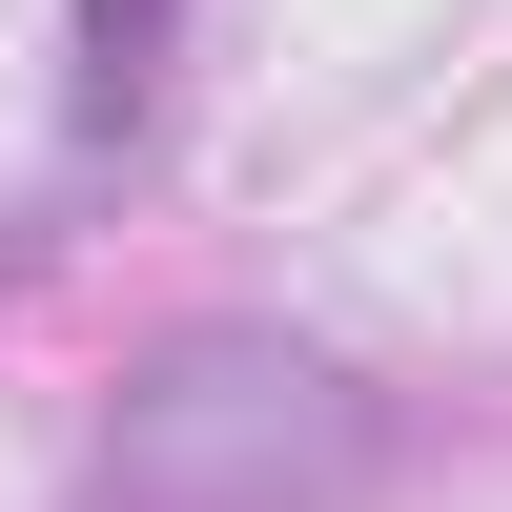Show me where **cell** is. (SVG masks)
I'll use <instances>...</instances> for the list:
<instances>
[{
  "label": "cell",
  "instance_id": "7a4b0ae2",
  "mask_svg": "<svg viewBox=\"0 0 512 512\" xmlns=\"http://www.w3.org/2000/svg\"><path fill=\"white\" fill-rule=\"evenodd\" d=\"M164 21H185V0H82V123H144V82H164Z\"/></svg>",
  "mask_w": 512,
  "mask_h": 512
},
{
  "label": "cell",
  "instance_id": "6da1fadb",
  "mask_svg": "<svg viewBox=\"0 0 512 512\" xmlns=\"http://www.w3.org/2000/svg\"><path fill=\"white\" fill-rule=\"evenodd\" d=\"M390 472V390L308 328H164L103 390L82 512H349Z\"/></svg>",
  "mask_w": 512,
  "mask_h": 512
}]
</instances>
